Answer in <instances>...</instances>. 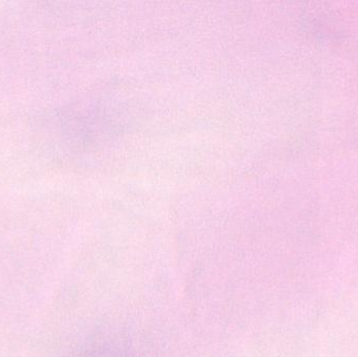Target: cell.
I'll list each match as a JSON object with an SVG mask.
<instances>
[{
  "label": "cell",
  "instance_id": "obj_1",
  "mask_svg": "<svg viewBox=\"0 0 358 357\" xmlns=\"http://www.w3.org/2000/svg\"><path fill=\"white\" fill-rule=\"evenodd\" d=\"M81 357H132L131 354L115 344L103 343L92 346L84 351Z\"/></svg>",
  "mask_w": 358,
  "mask_h": 357
}]
</instances>
